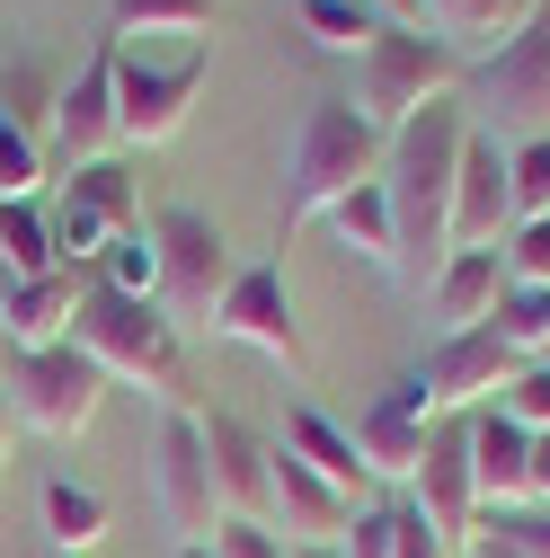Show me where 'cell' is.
<instances>
[{
  "mask_svg": "<svg viewBox=\"0 0 550 558\" xmlns=\"http://www.w3.org/2000/svg\"><path fill=\"white\" fill-rule=\"evenodd\" d=\"M462 72H470V62H462L444 36H427V27H382V36L356 53V116H373L382 133H399L408 116L462 98Z\"/></svg>",
  "mask_w": 550,
  "mask_h": 558,
  "instance_id": "5b68a950",
  "label": "cell"
},
{
  "mask_svg": "<svg viewBox=\"0 0 550 558\" xmlns=\"http://www.w3.org/2000/svg\"><path fill=\"white\" fill-rule=\"evenodd\" d=\"M462 558H533V549H524L515 514H479V532H470V549H462Z\"/></svg>",
  "mask_w": 550,
  "mask_h": 558,
  "instance_id": "74e56055",
  "label": "cell"
},
{
  "mask_svg": "<svg viewBox=\"0 0 550 558\" xmlns=\"http://www.w3.org/2000/svg\"><path fill=\"white\" fill-rule=\"evenodd\" d=\"M498 408L515 416L524 435H550V364H524V373H515V390H506Z\"/></svg>",
  "mask_w": 550,
  "mask_h": 558,
  "instance_id": "e575fe53",
  "label": "cell"
},
{
  "mask_svg": "<svg viewBox=\"0 0 550 558\" xmlns=\"http://www.w3.org/2000/svg\"><path fill=\"white\" fill-rule=\"evenodd\" d=\"M107 36L116 45H133V36H187V45H204V36H214V0H116Z\"/></svg>",
  "mask_w": 550,
  "mask_h": 558,
  "instance_id": "603a6c76",
  "label": "cell"
},
{
  "mask_svg": "<svg viewBox=\"0 0 550 558\" xmlns=\"http://www.w3.org/2000/svg\"><path fill=\"white\" fill-rule=\"evenodd\" d=\"M337 549L347 558H391V506H356V523H347Z\"/></svg>",
  "mask_w": 550,
  "mask_h": 558,
  "instance_id": "8d00e7d4",
  "label": "cell"
},
{
  "mask_svg": "<svg viewBox=\"0 0 550 558\" xmlns=\"http://www.w3.org/2000/svg\"><path fill=\"white\" fill-rule=\"evenodd\" d=\"M107 390H116V381L81 355L72 337H62V345H27V355L0 364V408H10L27 435H45V444L89 435V426H98V408H107Z\"/></svg>",
  "mask_w": 550,
  "mask_h": 558,
  "instance_id": "8992f818",
  "label": "cell"
},
{
  "mask_svg": "<svg viewBox=\"0 0 550 558\" xmlns=\"http://www.w3.org/2000/svg\"><path fill=\"white\" fill-rule=\"evenodd\" d=\"M62 204H81L107 240H133V231H143V195H133V169H124V160L72 169V178H62Z\"/></svg>",
  "mask_w": 550,
  "mask_h": 558,
  "instance_id": "7402d4cb",
  "label": "cell"
},
{
  "mask_svg": "<svg viewBox=\"0 0 550 558\" xmlns=\"http://www.w3.org/2000/svg\"><path fill=\"white\" fill-rule=\"evenodd\" d=\"M45 160H53L62 178H72V169H98V160H124V143H116V36H98V53L62 81Z\"/></svg>",
  "mask_w": 550,
  "mask_h": 558,
  "instance_id": "8fae6325",
  "label": "cell"
},
{
  "mask_svg": "<svg viewBox=\"0 0 550 558\" xmlns=\"http://www.w3.org/2000/svg\"><path fill=\"white\" fill-rule=\"evenodd\" d=\"M382 160H391V133L356 116V98H311L294 124V160H285V240L302 222H328V204H347L356 186H373Z\"/></svg>",
  "mask_w": 550,
  "mask_h": 558,
  "instance_id": "3957f363",
  "label": "cell"
},
{
  "mask_svg": "<svg viewBox=\"0 0 550 558\" xmlns=\"http://www.w3.org/2000/svg\"><path fill=\"white\" fill-rule=\"evenodd\" d=\"M524 364H541V345H550V293H533V284H506V302H498V319H489Z\"/></svg>",
  "mask_w": 550,
  "mask_h": 558,
  "instance_id": "f1b7e54d",
  "label": "cell"
},
{
  "mask_svg": "<svg viewBox=\"0 0 550 558\" xmlns=\"http://www.w3.org/2000/svg\"><path fill=\"white\" fill-rule=\"evenodd\" d=\"M506 204H515V222H550V143L506 151Z\"/></svg>",
  "mask_w": 550,
  "mask_h": 558,
  "instance_id": "f546056e",
  "label": "cell"
},
{
  "mask_svg": "<svg viewBox=\"0 0 550 558\" xmlns=\"http://www.w3.org/2000/svg\"><path fill=\"white\" fill-rule=\"evenodd\" d=\"M328 231L347 240L364 266H391V195H382V178H373V186H356L347 204H328Z\"/></svg>",
  "mask_w": 550,
  "mask_h": 558,
  "instance_id": "484cf974",
  "label": "cell"
},
{
  "mask_svg": "<svg viewBox=\"0 0 550 558\" xmlns=\"http://www.w3.org/2000/svg\"><path fill=\"white\" fill-rule=\"evenodd\" d=\"M541 10H550V0H418L427 36H444L462 62H470V53H498V45H515V36H524Z\"/></svg>",
  "mask_w": 550,
  "mask_h": 558,
  "instance_id": "44dd1931",
  "label": "cell"
},
{
  "mask_svg": "<svg viewBox=\"0 0 550 558\" xmlns=\"http://www.w3.org/2000/svg\"><path fill=\"white\" fill-rule=\"evenodd\" d=\"M98 275V284H116V293H133V302H152V231H133V240H107V257L89 266Z\"/></svg>",
  "mask_w": 550,
  "mask_h": 558,
  "instance_id": "1f68e13d",
  "label": "cell"
},
{
  "mask_svg": "<svg viewBox=\"0 0 550 558\" xmlns=\"http://www.w3.org/2000/svg\"><path fill=\"white\" fill-rule=\"evenodd\" d=\"M506 284L550 293V222H515L506 231Z\"/></svg>",
  "mask_w": 550,
  "mask_h": 558,
  "instance_id": "d6a6232c",
  "label": "cell"
},
{
  "mask_svg": "<svg viewBox=\"0 0 550 558\" xmlns=\"http://www.w3.org/2000/svg\"><path fill=\"white\" fill-rule=\"evenodd\" d=\"M294 558H347V549H294Z\"/></svg>",
  "mask_w": 550,
  "mask_h": 558,
  "instance_id": "b9f144b4",
  "label": "cell"
},
{
  "mask_svg": "<svg viewBox=\"0 0 550 558\" xmlns=\"http://www.w3.org/2000/svg\"><path fill=\"white\" fill-rule=\"evenodd\" d=\"M498 302H506V248H453V257H444V275L427 284V311H435V328H444V337L489 328V319H498Z\"/></svg>",
  "mask_w": 550,
  "mask_h": 558,
  "instance_id": "ffe728a7",
  "label": "cell"
},
{
  "mask_svg": "<svg viewBox=\"0 0 550 558\" xmlns=\"http://www.w3.org/2000/svg\"><path fill=\"white\" fill-rule=\"evenodd\" d=\"M0 275L27 284V275H53V222L36 204H0Z\"/></svg>",
  "mask_w": 550,
  "mask_h": 558,
  "instance_id": "4316f807",
  "label": "cell"
},
{
  "mask_svg": "<svg viewBox=\"0 0 550 558\" xmlns=\"http://www.w3.org/2000/svg\"><path fill=\"white\" fill-rule=\"evenodd\" d=\"M45 178H53L45 143H36V133H19L10 116H0V204H36V195H45Z\"/></svg>",
  "mask_w": 550,
  "mask_h": 558,
  "instance_id": "83f0119b",
  "label": "cell"
},
{
  "mask_svg": "<svg viewBox=\"0 0 550 558\" xmlns=\"http://www.w3.org/2000/svg\"><path fill=\"white\" fill-rule=\"evenodd\" d=\"M10 452H19V416L0 408V470H10Z\"/></svg>",
  "mask_w": 550,
  "mask_h": 558,
  "instance_id": "60d3db41",
  "label": "cell"
},
{
  "mask_svg": "<svg viewBox=\"0 0 550 558\" xmlns=\"http://www.w3.org/2000/svg\"><path fill=\"white\" fill-rule=\"evenodd\" d=\"M152 487H160L169 532H187V549H204V541L223 532V487H214V452H204V408H169L160 416Z\"/></svg>",
  "mask_w": 550,
  "mask_h": 558,
  "instance_id": "30bf717a",
  "label": "cell"
},
{
  "mask_svg": "<svg viewBox=\"0 0 550 558\" xmlns=\"http://www.w3.org/2000/svg\"><path fill=\"white\" fill-rule=\"evenodd\" d=\"M470 151V107L444 98L427 116H408L391 133V160H382V195H391V275L408 293H427L444 257H453V178Z\"/></svg>",
  "mask_w": 550,
  "mask_h": 558,
  "instance_id": "6da1fadb",
  "label": "cell"
},
{
  "mask_svg": "<svg viewBox=\"0 0 550 558\" xmlns=\"http://www.w3.org/2000/svg\"><path fill=\"white\" fill-rule=\"evenodd\" d=\"M470 435V478H479V514H524L533 506V435L515 426L506 408L462 416Z\"/></svg>",
  "mask_w": 550,
  "mask_h": 558,
  "instance_id": "9a60e30c",
  "label": "cell"
},
{
  "mask_svg": "<svg viewBox=\"0 0 550 558\" xmlns=\"http://www.w3.org/2000/svg\"><path fill=\"white\" fill-rule=\"evenodd\" d=\"M515 231V204H506V143L470 124V151H462V178H453V248H506Z\"/></svg>",
  "mask_w": 550,
  "mask_h": 558,
  "instance_id": "e0dca14e",
  "label": "cell"
},
{
  "mask_svg": "<svg viewBox=\"0 0 550 558\" xmlns=\"http://www.w3.org/2000/svg\"><path fill=\"white\" fill-rule=\"evenodd\" d=\"M408 506L427 514V532L444 541V558L470 549V532H479V478H470V435H462V416H444V426H435L418 478H408Z\"/></svg>",
  "mask_w": 550,
  "mask_h": 558,
  "instance_id": "4fadbf2b",
  "label": "cell"
},
{
  "mask_svg": "<svg viewBox=\"0 0 550 558\" xmlns=\"http://www.w3.org/2000/svg\"><path fill=\"white\" fill-rule=\"evenodd\" d=\"M541 364H550V345H541Z\"/></svg>",
  "mask_w": 550,
  "mask_h": 558,
  "instance_id": "f6af8a7d",
  "label": "cell"
},
{
  "mask_svg": "<svg viewBox=\"0 0 550 558\" xmlns=\"http://www.w3.org/2000/svg\"><path fill=\"white\" fill-rule=\"evenodd\" d=\"M53 81L45 72H0V116H10L19 133H36V143H53Z\"/></svg>",
  "mask_w": 550,
  "mask_h": 558,
  "instance_id": "4dcf8cb0",
  "label": "cell"
},
{
  "mask_svg": "<svg viewBox=\"0 0 550 558\" xmlns=\"http://www.w3.org/2000/svg\"><path fill=\"white\" fill-rule=\"evenodd\" d=\"M81 293H89L81 266H53V275H27V284H0L10 355H27V345H62V337H72V319H81Z\"/></svg>",
  "mask_w": 550,
  "mask_h": 558,
  "instance_id": "ac0fdd59",
  "label": "cell"
},
{
  "mask_svg": "<svg viewBox=\"0 0 550 558\" xmlns=\"http://www.w3.org/2000/svg\"><path fill=\"white\" fill-rule=\"evenodd\" d=\"M152 231V311L187 337V328H204L214 337V319H223V293L240 284V257H231V240L195 214V204H169V214H152L143 222Z\"/></svg>",
  "mask_w": 550,
  "mask_h": 558,
  "instance_id": "277c9868",
  "label": "cell"
},
{
  "mask_svg": "<svg viewBox=\"0 0 550 558\" xmlns=\"http://www.w3.org/2000/svg\"><path fill=\"white\" fill-rule=\"evenodd\" d=\"M204 452H214V487H223V514L240 523H275V444L240 416H204Z\"/></svg>",
  "mask_w": 550,
  "mask_h": 558,
  "instance_id": "2e32d148",
  "label": "cell"
},
{
  "mask_svg": "<svg viewBox=\"0 0 550 558\" xmlns=\"http://www.w3.org/2000/svg\"><path fill=\"white\" fill-rule=\"evenodd\" d=\"M0 364H10V328H0Z\"/></svg>",
  "mask_w": 550,
  "mask_h": 558,
  "instance_id": "7bdbcfd3",
  "label": "cell"
},
{
  "mask_svg": "<svg viewBox=\"0 0 550 558\" xmlns=\"http://www.w3.org/2000/svg\"><path fill=\"white\" fill-rule=\"evenodd\" d=\"M214 337L249 345V355L285 364V373H302V364H311L302 319H294V293H285V266H240V284L223 293V319H214Z\"/></svg>",
  "mask_w": 550,
  "mask_h": 558,
  "instance_id": "7c38bea8",
  "label": "cell"
},
{
  "mask_svg": "<svg viewBox=\"0 0 550 558\" xmlns=\"http://www.w3.org/2000/svg\"><path fill=\"white\" fill-rule=\"evenodd\" d=\"M275 452H294L311 478H328L337 487V497H347V506H373V470L356 461V435L347 426H337V416L328 408H285V435H275Z\"/></svg>",
  "mask_w": 550,
  "mask_h": 558,
  "instance_id": "d6986e66",
  "label": "cell"
},
{
  "mask_svg": "<svg viewBox=\"0 0 550 558\" xmlns=\"http://www.w3.org/2000/svg\"><path fill=\"white\" fill-rule=\"evenodd\" d=\"M462 89H470V124L489 133V143H550V10L515 36V45H498V53H479L470 72H462Z\"/></svg>",
  "mask_w": 550,
  "mask_h": 558,
  "instance_id": "52a82bcc",
  "label": "cell"
},
{
  "mask_svg": "<svg viewBox=\"0 0 550 558\" xmlns=\"http://www.w3.org/2000/svg\"><path fill=\"white\" fill-rule=\"evenodd\" d=\"M204 72H214V53H204V45H187L178 62H133L116 45V143L124 151H160L169 133L195 116Z\"/></svg>",
  "mask_w": 550,
  "mask_h": 558,
  "instance_id": "9c48e42d",
  "label": "cell"
},
{
  "mask_svg": "<svg viewBox=\"0 0 550 558\" xmlns=\"http://www.w3.org/2000/svg\"><path fill=\"white\" fill-rule=\"evenodd\" d=\"M45 532H53V558H81V549L107 541V506L89 497V487L53 478V487H45Z\"/></svg>",
  "mask_w": 550,
  "mask_h": 558,
  "instance_id": "d4e9b609",
  "label": "cell"
},
{
  "mask_svg": "<svg viewBox=\"0 0 550 558\" xmlns=\"http://www.w3.org/2000/svg\"><path fill=\"white\" fill-rule=\"evenodd\" d=\"M515 373H524V355H515L498 328H462V337H435V345H427V364L408 373V390H418V408L444 426V416L498 408V399L515 390Z\"/></svg>",
  "mask_w": 550,
  "mask_h": 558,
  "instance_id": "ba28073f",
  "label": "cell"
},
{
  "mask_svg": "<svg viewBox=\"0 0 550 558\" xmlns=\"http://www.w3.org/2000/svg\"><path fill=\"white\" fill-rule=\"evenodd\" d=\"M515 532H524V549H533V558H550V506H524V514H515Z\"/></svg>",
  "mask_w": 550,
  "mask_h": 558,
  "instance_id": "f35d334b",
  "label": "cell"
},
{
  "mask_svg": "<svg viewBox=\"0 0 550 558\" xmlns=\"http://www.w3.org/2000/svg\"><path fill=\"white\" fill-rule=\"evenodd\" d=\"M294 27L320 45V53H364L373 36H382V19H373V0H294Z\"/></svg>",
  "mask_w": 550,
  "mask_h": 558,
  "instance_id": "cb8c5ba5",
  "label": "cell"
},
{
  "mask_svg": "<svg viewBox=\"0 0 550 558\" xmlns=\"http://www.w3.org/2000/svg\"><path fill=\"white\" fill-rule=\"evenodd\" d=\"M214 558H294V541L275 532V523H240V514H223V532L204 541Z\"/></svg>",
  "mask_w": 550,
  "mask_h": 558,
  "instance_id": "836d02e7",
  "label": "cell"
},
{
  "mask_svg": "<svg viewBox=\"0 0 550 558\" xmlns=\"http://www.w3.org/2000/svg\"><path fill=\"white\" fill-rule=\"evenodd\" d=\"M391 558H444V541L427 532V514H418V506H408V497L391 506Z\"/></svg>",
  "mask_w": 550,
  "mask_h": 558,
  "instance_id": "d590c367",
  "label": "cell"
},
{
  "mask_svg": "<svg viewBox=\"0 0 550 558\" xmlns=\"http://www.w3.org/2000/svg\"><path fill=\"white\" fill-rule=\"evenodd\" d=\"M373 19H382V27H427V19H418V0H373Z\"/></svg>",
  "mask_w": 550,
  "mask_h": 558,
  "instance_id": "ab89813d",
  "label": "cell"
},
{
  "mask_svg": "<svg viewBox=\"0 0 550 558\" xmlns=\"http://www.w3.org/2000/svg\"><path fill=\"white\" fill-rule=\"evenodd\" d=\"M347 435H356V461L373 470V487H408V478H418V461H427V444H435V416L418 408V390H408V381H391Z\"/></svg>",
  "mask_w": 550,
  "mask_h": 558,
  "instance_id": "5bb4252c",
  "label": "cell"
},
{
  "mask_svg": "<svg viewBox=\"0 0 550 558\" xmlns=\"http://www.w3.org/2000/svg\"><path fill=\"white\" fill-rule=\"evenodd\" d=\"M178 558H214V549H178Z\"/></svg>",
  "mask_w": 550,
  "mask_h": 558,
  "instance_id": "ee69618b",
  "label": "cell"
},
{
  "mask_svg": "<svg viewBox=\"0 0 550 558\" xmlns=\"http://www.w3.org/2000/svg\"><path fill=\"white\" fill-rule=\"evenodd\" d=\"M72 345H81V355H89L107 381L160 399V416H169V408H195V381H187V345H178V328H169L152 302H133V293L98 284V275H89V293H81Z\"/></svg>",
  "mask_w": 550,
  "mask_h": 558,
  "instance_id": "7a4b0ae2",
  "label": "cell"
}]
</instances>
